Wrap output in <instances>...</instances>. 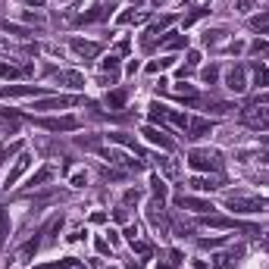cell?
<instances>
[{"label":"cell","instance_id":"6da1fadb","mask_svg":"<svg viewBox=\"0 0 269 269\" xmlns=\"http://www.w3.org/2000/svg\"><path fill=\"white\" fill-rule=\"evenodd\" d=\"M188 166H191V169H201V172H219V169H222V157H219V150L194 147V150L188 153Z\"/></svg>","mask_w":269,"mask_h":269},{"label":"cell","instance_id":"7a4b0ae2","mask_svg":"<svg viewBox=\"0 0 269 269\" xmlns=\"http://www.w3.org/2000/svg\"><path fill=\"white\" fill-rule=\"evenodd\" d=\"M225 207L235 213H260V210H266V201L263 197H250V194H228Z\"/></svg>","mask_w":269,"mask_h":269},{"label":"cell","instance_id":"3957f363","mask_svg":"<svg viewBox=\"0 0 269 269\" xmlns=\"http://www.w3.org/2000/svg\"><path fill=\"white\" fill-rule=\"evenodd\" d=\"M241 122H244V125H250V129L269 132V110H266V106H254V110H244Z\"/></svg>","mask_w":269,"mask_h":269},{"label":"cell","instance_id":"277c9868","mask_svg":"<svg viewBox=\"0 0 269 269\" xmlns=\"http://www.w3.org/2000/svg\"><path fill=\"white\" fill-rule=\"evenodd\" d=\"M225 88L235 91V94H244L247 91V69L244 66H232L225 72Z\"/></svg>","mask_w":269,"mask_h":269},{"label":"cell","instance_id":"5b68a950","mask_svg":"<svg viewBox=\"0 0 269 269\" xmlns=\"http://www.w3.org/2000/svg\"><path fill=\"white\" fill-rule=\"evenodd\" d=\"M47 132H75L79 129V119L75 116H60V119H34Z\"/></svg>","mask_w":269,"mask_h":269},{"label":"cell","instance_id":"8992f818","mask_svg":"<svg viewBox=\"0 0 269 269\" xmlns=\"http://www.w3.org/2000/svg\"><path fill=\"white\" fill-rule=\"evenodd\" d=\"M103 153V160H106V163H110V166H125V169H141V163H138V160H132L129 153H125V150H113V147H106V150H100Z\"/></svg>","mask_w":269,"mask_h":269},{"label":"cell","instance_id":"52a82bcc","mask_svg":"<svg viewBox=\"0 0 269 269\" xmlns=\"http://www.w3.org/2000/svg\"><path fill=\"white\" fill-rule=\"evenodd\" d=\"M38 94H44V88H38V85H10V88H4L0 91V97H38Z\"/></svg>","mask_w":269,"mask_h":269},{"label":"cell","instance_id":"ba28073f","mask_svg":"<svg viewBox=\"0 0 269 269\" xmlns=\"http://www.w3.org/2000/svg\"><path fill=\"white\" fill-rule=\"evenodd\" d=\"M175 204L182 207V210H191V213H213V210H216L210 201H201V197H185V194L175 197Z\"/></svg>","mask_w":269,"mask_h":269},{"label":"cell","instance_id":"9c48e42d","mask_svg":"<svg viewBox=\"0 0 269 269\" xmlns=\"http://www.w3.org/2000/svg\"><path fill=\"white\" fill-rule=\"evenodd\" d=\"M28 166H31V153H19V160H16V166L7 172V188L19 182V178L25 175V169H28Z\"/></svg>","mask_w":269,"mask_h":269},{"label":"cell","instance_id":"30bf717a","mask_svg":"<svg viewBox=\"0 0 269 269\" xmlns=\"http://www.w3.org/2000/svg\"><path fill=\"white\" fill-rule=\"evenodd\" d=\"M147 216H150L153 228L166 232V216H163V197H153V201H150V207H147Z\"/></svg>","mask_w":269,"mask_h":269},{"label":"cell","instance_id":"8fae6325","mask_svg":"<svg viewBox=\"0 0 269 269\" xmlns=\"http://www.w3.org/2000/svg\"><path fill=\"white\" fill-rule=\"evenodd\" d=\"M141 135H144L150 144H157V147H163V150H172L175 144H172V138H166L160 129H153V125H147V129H141Z\"/></svg>","mask_w":269,"mask_h":269},{"label":"cell","instance_id":"7c38bea8","mask_svg":"<svg viewBox=\"0 0 269 269\" xmlns=\"http://www.w3.org/2000/svg\"><path fill=\"white\" fill-rule=\"evenodd\" d=\"M241 257V247H232V250H222V254L213 257V269H232Z\"/></svg>","mask_w":269,"mask_h":269},{"label":"cell","instance_id":"4fadbf2b","mask_svg":"<svg viewBox=\"0 0 269 269\" xmlns=\"http://www.w3.org/2000/svg\"><path fill=\"white\" fill-rule=\"evenodd\" d=\"M69 47H72L79 57H85V60H91V57H97V53H100V44H94V41H82V38H72V41H69Z\"/></svg>","mask_w":269,"mask_h":269},{"label":"cell","instance_id":"5bb4252c","mask_svg":"<svg viewBox=\"0 0 269 269\" xmlns=\"http://www.w3.org/2000/svg\"><path fill=\"white\" fill-rule=\"evenodd\" d=\"M79 97H50V100H38L34 110H66V106H75Z\"/></svg>","mask_w":269,"mask_h":269},{"label":"cell","instance_id":"9a60e30c","mask_svg":"<svg viewBox=\"0 0 269 269\" xmlns=\"http://www.w3.org/2000/svg\"><path fill=\"white\" fill-rule=\"evenodd\" d=\"M160 47H163V50H182V47H188V34L169 31V38H163V41H160Z\"/></svg>","mask_w":269,"mask_h":269},{"label":"cell","instance_id":"2e32d148","mask_svg":"<svg viewBox=\"0 0 269 269\" xmlns=\"http://www.w3.org/2000/svg\"><path fill=\"white\" fill-rule=\"evenodd\" d=\"M53 79L63 82L66 88H85V75L82 72H53Z\"/></svg>","mask_w":269,"mask_h":269},{"label":"cell","instance_id":"e0dca14e","mask_svg":"<svg viewBox=\"0 0 269 269\" xmlns=\"http://www.w3.org/2000/svg\"><path fill=\"white\" fill-rule=\"evenodd\" d=\"M53 175H57V169H53V166H44V169H38V172H34V175L28 178V188H41L44 182H50Z\"/></svg>","mask_w":269,"mask_h":269},{"label":"cell","instance_id":"ac0fdd59","mask_svg":"<svg viewBox=\"0 0 269 269\" xmlns=\"http://www.w3.org/2000/svg\"><path fill=\"white\" fill-rule=\"evenodd\" d=\"M28 72H31V69H28V66H22V69H19V66H10V63H0V75H4V79H25Z\"/></svg>","mask_w":269,"mask_h":269},{"label":"cell","instance_id":"d6986e66","mask_svg":"<svg viewBox=\"0 0 269 269\" xmlns=\"http://www.w3.org/2000/svg\"><path fill=\"white\" fill-rule=\"evenodd\" d=\"M188 138H201V135H210V122L207 119H188Z\"/></svg>","mask_w":269,"mask_h":269},{"label":"cell","instance_id":"ffe728a7","mask_svg":"<svg viewBox=\"0 0 269 269\" xmlns=\"http://www.w3.org/2000/svg\"><path fill=\"white\" fill-rule=\"evenodd\" d=\"M188 185H191L194 191H216V188H222L219 178H191Z\"/></svg>","mask_w":269,"mask_h":269},{"label":"cell","instance_id":"44dd1931","mask_svg":"<svg viewBox=\"0 0 269 269\" xmlns=\"http://www.w3.org/2000/svg\"><path fill=\"white\" fill-rule=\"evenodd\" d=\"M250 72H254V85H260V88H269V69H266V66L254 63V66H250Z\"/></svg>","mask_w":269,"mask_h":269},{"label":"cell","instance_id":"7402d4cb","mask_svg":"<svg viewBox=\"0 0 269 269\" xmlns=\"http://www.w3.org/2000/svg\"><path fill=\"white\" fill-rule=\"evenodd\" d=\"M110 10H113V4H100V7H94L91 13H85V16H82V22H97V19H103V16L110 13Z\"/></svg>","mask_w":269,"mask_h":269},{"label":"cell","instance_id":"603a6c76","mask_svg":"<svg viewBox=\"0 0 269 269\" xmlns=\"http://www.w3.org/2000/svg\"><path fill=\"white\" fill-rule=\"evenodd\" d=\"M100 69H103L106 75H116V79H119V57H116V53L103 57V60H100Z\"/></svg>","mask_w":269,"mask_h":269},{"label":"cell","instance_id":"cb8c5ba5","mask_svg":"<svg viewBox=\"0 0 269 269\" xmlns=\"http://www.w3.org/2000/svg\"><path fill=\"white\" fill-rule=\"evenodd\" d=\"M19 129V116H13V113H0V132H16Z\"/></svg>","mask_w":269,"mask_h":269},{"label":"cell","instance_id":"d4e9b609","mask_svg":"<svg viewBox=\"0 0 269 269\" xmlns=\"http://www.w3.org/2000/svg\"><path fill=\"white\" fill-rule=\"evenodd\" d=\"M225 34H228L225 28H207V31H204V44H207V47H213V44H219Z\"/></svg>","mask_w":269,"mask_h":269},{"label":"cell","instance_id":"484cf974","mask_svg":"<svg viewBox=\"0 0 269 269\" xmlns=\"http://www.w3.org/2000/svg\"><path fill=\"white\" fill-rule=\"evenodd\" d=\"M144 19H147L144 13H138V10H135V13H132V10H125V13L119 16V25H135V22H144Z\"/></svg>","mask_w":269,"mask_h":269},{"label":"cell","instance_id":"4316f807","mask_svg":"<svg viewBox=\"0 0 269 269\" xmlns=\"http://www.w3.org/2000/svg\"><path fill=\"white\" fill-rule=\"evenodd\" d=\"M7 235H10V210L0 207V244L7 241Z\"/></svg>","mask_w":269,"mask_h":269},{"label":"cell","instance_id":"83f0119b","mask_svg":"<svg viewBox=\"0 0 269 269\" xmlns=\"http://www.w3.org/2000/svg\"><path fill=\"white\" fill-rule=\"evenodd\" d=\"M172 63H175L172 57H163V60H153V63H147V72H150V75H157V72H163V69H169Z\"/></svg>","mask_w":269,"mask_h":269},{"label":"cell","instance_id":"f1b7e54d","mask_svg":"<svg viewBox=\"0 0 269 269\" xmlns=\"http://www.w3.org/2000/svg\"><path fill=\"white\" fill-rule=\"evenodd\" d=\"M150 191H153V197H166V182L160 175H150Z\"/></svg>","mask_w":269,"mask_h":269},{"label":"cell","instance_id":"f546056e","mask_svg":"<svg viewBox=\"0 0 269 269\" xmlns=\"http://www.w3.org/2000/svg\"><path fill=\"white\" fill-rule=\"evenodd\" d=\"M157 166H160V169H163L166 175H178V166L172 163V160H166V157H160V160H157Z\"/></svg>","mask_w":269,"mask_h":269},{"label":"cell","instance_id":"4dcf8cb0","mask_svg":"<svg viewBox=\"0 0 269 269\" xmlns=\"http://www.w3.org/2000/svg\"><path fill=\"white\" fill-rule=\"evenodd\" d=\"M201 79H204L207 85H216V79H219V69H216V66H207L204 72H201Z\"/></svg>","mask_w":269,"mask_h":269},{"label":"cell","instance_id":"1f68e13d","mask_svg":"<svg viewBox=\"0 0 269 269\" xmlns=\"http://www.w3.org/2000/svg\"><path fill=\"white\" fill-rule=\"evenodd\" d=\"M106 103H110L113 110H116V106H122V103H125V91H113V94H106Z\"/></svg>","mask_w":269,"mask_h":269},{"label":"cell","instance_id":"d6a6232c","mask_svg":"<svg viewBox=\"0 0 269 269\" xmlns=\"http://www.w3.org/2000/svg\"><path fill=\"white\" fill-rule=\"evenodd\" d=\"M94 247H97V254H103V257H110V254H113V244H110V241H103V238H97Z\"/></svg>","mask_w":269,"mask_h":269},{"label":"cell","instance_id":"836d02e7","mask_svg":"<svg viewBox=\"0 0 269 269\" xmlns=\"http://www.w3.org/2000/svg\"><path fill=\"white\" fill-rule=\"evenodd\" d=\"M172 91H175L178 97H194V88H191V85H185V82H182V85H175Z\"/></svg>","mask_w":269,"mask_h":269},{"label":"cell","instance_id":"e575fe53","mask_svg":"<svg viewBox=\"0 0 269 269\" xmlns=\"http://www.w3.org/2000/svg\"><path fill=\"white\" fill-rule=\"evenodd\" d=\"M207 225H213V228H235L232 219H207Z\"/></svg>","mask_w":269,"mask_h":269},{"label":"cell","instance_id":"d590c367","mask_svg":"<svg viewBox=\"0 0 269 269\" xmlns=\"http://www.w3.org/2000/svg\"><path fill=\"white\" fill-rule=\"evenodd\" d=\"M132 247L138 250L141 257H147V254H150V244H147V241H141V238H138V241H132Z\"/></svg>","mask_w":269,"mask_h":269},{"label":"cell","instance_id":"8d00e7d4","mask_svg":"<svg viewBox=\"0 0 269 269\" xmlns=\"http://www.w3.org/2000/svg\"><path fill=\"white\" fill-rule=\"evenodd\" d=\"M16 150H19V144H16V141H13V144H4V147H0V163H4L10 153H16Z\"/></svg>","mask_w":269,"mask_h":269},{"label":"cell","instance_id":"74e56055","mask_svg":"<svg viewBox=\"0 0 269 269\" xmlns=\"http://www.w3.org/2000/svg\"><path fill=\"white\" fill-rule=\"evenodd\" d=\"M88 185V172H75L72 175V188H85Z\"/></svg>","mask_w":269,"mask_h":269},{"label":"cell","instance_id":"f35d334b","mask_svg":"<svg viewBox=\"0 0 269 269\" xmlns=\"http://www.w3.org/2000/svg\"><path fill=\"white\" fill-rule=\"evenodd\" d=\"M138 201H141V191H135V188L125 191V204H138Z\"/></svg>","mask_w":269,"mask_h":269},{"label":"cell","instance_id":"ab89813d","mask_svg":"<svg viewBox=\"0 0 269 269\" xmlns=\"http://www.w3.org/2000/svg\"><path fill=\"white\" fill-rule=\"evenodd\" d=\"M122 235L129 238V244H132V241H138V225H125V232H122Z\"/></svg>","mask_w":269,"mask_h":269},{"label":"cell","instance_id":"60d3db41","mask_svg":"<svg viewBox=\"0 0 269 269\" xmlns=\"http://www.w3.org/2000/svg\"><path fill=\"white\" fill-rule=\"evenodd\" d=\"M197 63H201V53H197V50H191V53H188V63H185V66H188V69H194Z\"/></svg>","mask_w":269,"mask_h":269},{"label":"cell","instance_id":"b9f144b4","mask_svg":"<svg viewBox=\"0 0 269 269\" xmlns=\"http://www.w3.org/2000/svg\"><path fill=\"white\" fill-rule=\"evenodd\" d=\"M250 50H254V53H266L269 44H266V41H254V44H250Z\"/></svg>","mask_w":269,"mask_h":269},{"label":"cell","instance_id":"7bdbcfd3","mask_svg":"<svg viewBox=\"0 0 269 269\" xmlns=\"http://www.w3.org/2000/svg\"><path fill=\"white\" fill-rule=\"evenodd\" d=\"M222 241H225V238H204L201 247H216V244H222Z\"/></svg>","mask_w":269,"mask_h":269},{"label":"cell","instance_id":"ee69618b","mask_svg":"<svg viewBox=\"0 0 269 269\" xmlns=\"http://www.w3.org/2000/svg\"><path fill=\"white\" fill-rule=\"evenodd\" d=\"M241 50H244L241 41H235V44H228V47H225V53H241Z\"/></svg>","mask_w":269,"mask_h":269},{"label":"cell","instance_id":"f6af8a7d","mask_svg":"<svg viewBox=\"0 0 269 269\" xmlns=\"http://www.w3.org/2000/svg\"><path fill=\"white\" fill-rule=\"evenodd\" d=\"M238 10L241 13H250V0H238Z\"/></svg>","mask_w":269,"mask_h":269},{"label":"cell","instance_id":"bcb514c9","mask_svg":"<svg viewBox=\"0 0 269 269\" xmlns=\"http://www.w3.org/2000/svg\"><path fill=\"white\" fill-rule=\"evenodd\" d=\"M194 269H210V266H207L204 260H194Z\"/></svg>","mask_w":269,"mask_h":269},{"label":"cell","instance_id":"7dc6e473","mask_svg":"<svg viewBox=\"0 0 269 269\" xmlns=\"http://www.w3.org/2000/svg\"><path fill=\"white\" fill-rule=\"evenodd\" d=\"M28 7H44V0H25Z\"/></svg>","mask_w":269,"mask_h":269},{"label":"cell","instance_id":"c3c4849f","mask_svg":"<svg viewBox=\"0 0 269 269\" xmlns=\"http://www.w3.org/2000/svg\"><path fill=\"white\" fill-rule=\"evenodd\" d=\"M188 4H194V10H197V4H207V0H188Z\"/></svg>","mask_w":269,"mask_h":269},{"label":"cell","instance_id":"681fc988","mask_svg":"<svg viewBox=\"0 0 269 269\" xmlns=\"http://www.w3.org/2000/svg\"><path fill=\"white\" fill-rule=\"evenodd\" d=\"M260 100H263V103H269V94H263V97H260Z\"/></svg>","mask_w":269,"mask_h":269},{"label":"cell","instance_id":"f907efd6","mask_svg":"<svg viewBox=\"0 0 269 269\" xmlns=\"http://www.w3.org/2000/svg\"><path fill=\"white\" fill-rule=\"evenodd\" d=\"M263 34H269V25H266V28H263Z\"/></svg>","mask_w":269,"mask_h":269},{"label":"cell","instance_id":"816d5d0a","mask_svg":"<svg viewBox=\"0 0 269 269\" xmlns=\"http://www.w3.org/2000/svg\"><path fill=\"white\" fill-rule=\"evenodd\" d=\"M157 4H169V0H157Z\"/></svg>","mask_w":269,"mask_h":269},{"label":"cell","instance_id":"f5cc1de1","mask_svg":"<svg viewBox=\"0 0 269 269\" xmlns=\"http://www.w3.org/2000/svg\"><path fill=\"white\" fill-rule=\"evenodd\" d=\"M157 269H166V266H157Z\"/></svg>","mask_w":269,"mask_h":269}]
</instances>
